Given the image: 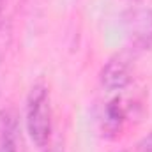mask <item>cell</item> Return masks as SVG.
<instances>
[{
	"label": "cell",
	"instance_id": "cell-1",
	"mask_svg": "<svg viewBox=\"0 0 152 152\" xmlns=\"http://www.w3.org/2000/svg\"><path fill=\"white\" fill-rule=\"evenodd\" d=\"M25 126L34 145L44 149L53 133V110L48 87L44 83H36L27 97L25 108Z\"/></svg>",
	"mask_w": 152,
	"mask_h": 152
},
{
	"label": "cell",
	"instance_id": "cell-2",
	"mask_svg": "<svg viewBox=\"0 0 152 152\" xmlns=\"http://www.w3.org/2000/svg\"><path fill=\"white\" fill-rule=\"evenodd\" d=\"M124 34L131 48L138 51L152 50V9L151 7H133L124 18Z\"/></svg>",
	"mask_w": 152,
	"mask_h": 152
},
{
	"label": "cell",
	"instance_id": "cell-3",
	"mask_svg": "<svg viewBox=\"0 0 152 152\" xmlns=\"http://www.w3.org/2000/svg\"><path fill=\"white\" fill-rule=\"evenodd\" d=\"M99 81H101V87L106 88L108 92L124 90L133 81V69H131L129 60L122 55L112 57L103 66L99 73Z\"/></svg>",
	"mask_w": 152,
	"mask_h": 152
},
{
	"label": "cell",
	"instance_id": "cell-4",
	"mask_svg": "<svg viewBox=\"0 0 152 152\" xmlns=\"http://www.w3.org/2000/svg\"><path fill=\"white\" fill-rule=\"evenodd\" d=\"M0 152H23L18 117L12 110H0Z\"/></svg>",
	"mask_w": 152,
	"mask_h": 152
},
{
	"label": "cell",
	"instance_id": "cell-5",
	"mask_svg": "<svg viewBox=\"0 0 152 152\" xmlns=\"http://www.w3.org/2000/svg\"><path fill=\"white\" fill-rule=\"evenodd\" d=\"M126 120H127V110H126L122 99L120 97H115L110 103L104 104L103 113L99 117L101 133L106 138H117L122 133Z\"/></svg>",
	"mask_w": 152,
	"mask_h": 152
},
{
	"label": "cell",
	"instance_id": "cell-6",
	"mask_svg": "<svg viewBox=\"0 0 152 152\" xmlns=\"http://www.w3.org/2000/svg\"><path fill=\"white\" fill-rule=\"evenodd\" d=\"M136 149H138V152H152V131L138 142Z\"/></svg>",
	"mask_w": 152,
	"mask_h": 152
},
{
	"label": "cell",
	"instance_id": "cell-7",
	"mask_svg": "<svg viewBox=\"0 0 152 152\" xmlns=\"http://www.w3.org/2000/svg\"><path fill=\"white\" fill-rule=\"evenodd\" d=\"M44 149H46L44 152H64L62 149H60V147H58V145H51V143H48Z\"/></svg>",
	"mask_w": 152,
	"mask_h": 152
},
{
	"label": "cell",
	"instance_id": "cell-8",
	"mask_svg": "<svg viewBox=\"0 0 152 152\" xmlns=\"http://www.w3.org/2000/svg\"><path fill=\"white\" fill-rule=\"evenodd\" d=\"M2 11H4V0H0V16H2Z\"/></svg>",
	"mask_w": 152,
	"mask_h": 152
}]
</instances>
